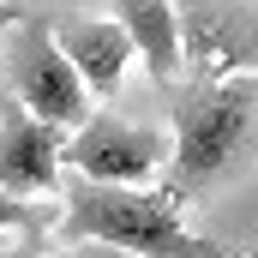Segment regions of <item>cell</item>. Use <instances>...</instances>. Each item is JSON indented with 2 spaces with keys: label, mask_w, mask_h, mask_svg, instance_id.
Here are the masks:
<instances>
[{
  "label": "cell",
  "mask_w": 258,
  "mask_h": 258,
  "mask_svg": "<svg viewBox=\"0 0 258 258\" xmlns=\"http://www.w3.org/2000/svg\"><path fill=\"white\" fill-rule=\"evenodd\" d=\"M6 234H18V240H36V216H30V204H18V198L0 192V240Z\"/></svg>",
  "instance_id": "obj_8"
},
{
  "label": "cell",
  "mask_w": 258,
  "mask_h": 258,
  "mask_svg": "<svg viewBox=\"0 0 258 258\" xmlns=\"http://www.w3.org/2000/svg\"><path fill=\"white\" fill-rule=\"evenodd\" d=\"M18 18H24V6H18V0H0V30H12Z\"/></svg>",
  "instance_id": "obj_9"
},
{
  "label": "cell",
  "mask_w": 258,
  "mask_h": 258,
  "mask_svg": "<svg viewBox=\"0 0 258 258\" xmlns=\"http://www.w3.org/2000/svg\"><path fill=\"white\" fill-rule=\"evenodd\" d=\"M252 114H258V78L252 72H222V78H192L174 90V138H168V186L162 198H186L222 186L246 144H252Z\"/></svg>",
  "instance_id": "obj_1"
},
{
  "label": "cell",
  "mask_w": 258,
  "mask_h": 258,
  "mask_svg": "<svg viewBox=\"0 0 258 258\" xmlns=\"http://www.w3.org/2000/svg\"><path fill=\"white\" fill-rule=\"evenodd\" d=\"M60 162H72V174L90 186H144L150 174H162L168 138L126 114H90L60 144Z\"/></svg>",
  "instance_id": "obj_4"
},
{
  "label": "cell",
  "mask_w": 258,
  "mask_h": 258,
  "mask_svg": "<svg viewBox=\"0 0 258 258\" xmlns=\"http://www.w3.org/2000/svg\"><path fill=\"white\" fill-rule=\"evenodd\" d=\"M66 258H126V252H108V246H72Z\"/></svg>",
  "instance_id": "obj_10"
},
{
  "label": "cell",
  "mask_w": 258,
  "mask_h": 258,
  "mask_svg": "<svg viewBox=\"0 0 258 258\" xmlns=\"http://www.w3.org/2000/svg\"><path fill=\"white\" fill-rule=\"evenodd\" d=\"M114 24L126 36L132 60H144L156 90H174V78L186 72V42H180V6L174 0H114Z\"/></svg>",
  "instance_id": "obj_7"
},
{
  "label": "cell",
  "mask_w": 258,
  "mask_h": 258,
  "mask_svg": "<svg viewBox=\"0 0 258 258\" xmlns=\"http://www.w3.org/2000/svg\"><path fill=\"white\" fill-rule=\"evenodd\" d=\"M60 240L72 246H108L126 258H216L222 246L180 222V204L144 186H90L66 180Z\"/></svg>",
  "instance_id": "obj_2"
},
{
  "label": "cell",
  "mask_w": 258,
  "mask_h": 258,
  "mask_svg": "<svg viewBox=\"0 0 258 258\" xmlns=\"http://www.w3.org/2000/svg\"><path fill=\"white\" fill-rule=\"evenodd\" d=\"M48 36L60 48V60L78 72L84 96L90 102H114L120 84H126V66H132V48L120 36L114 18H78V12H48Z\"/></svg>",
  "instance_id": "obj_5"
},
{
  "label": "cell",
  "mask_w": 258,
  "mask_h": 258,
  "mask_svg": "<svg viewBox=\"0 0 258 258\" xmlns=\"http://www.w3.org/2000/svg\"><path fill=\"white\" fill-rule=\"evenodd\" d=\"M12 30L18 36H12V54H6V84L24 102L18 114H30V120H42V126H54V132L84 126L96 108H90L78 72L60 60V48L48 36V12H24Z\"/></svg>",
  "instance_id": "obj_3"
},
{
  "label": "cell",
  "mask_w": 258,
  "mask_h": 258,
  "mask_svg": "<svg viewBox=\"0 0 258 258\" xmlns=\"http://www.w3.org/2000/svg\"><path fill=\"white\" fill-rule=\"evenodd\" d=\"M60 144H66V132L12 108L0 120V192L18 198V204L36 192H54L60 186Z\"/></svg>",
  "instance_id": "obj_6"
}]
</instances>
